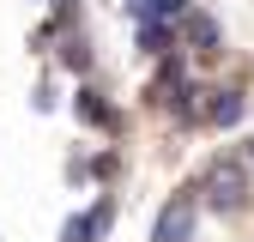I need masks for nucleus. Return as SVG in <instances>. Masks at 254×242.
Returning <instances> with one entry per match:
<instances>
[{
	"mask_svg": "<svg viewBox=\"0 0 254 242\" xmlns=\"http://www.w3.org/2000/svg\"><path fill=\"white\" fill-rule=\"evenodd\" d=\"M61 67H67V73H85V67H91L85 37H67V43H61Z\"/></svg>",
	"mask_w": 254,
	"mask_h": 242,
	"instance_id": "obj_9",
	"label": "nucleus"
},
{
	"mask_svg": "<svg viewBox=\"0 0 254 242\" xmlns=\"http://www.w3.org/2000/svg\"><path fill=\"white\" fill-rule=\"evenodd\" d=\"M182 43L194 49V55H218L224 30H218V18H212V12H188V18H182Z\"/></svg>",
	"mask_w": 254,
	"mask_h": 242,
	"instance_id": "obj_3",
	"label": "nucleus"
},
{
	"mask_svg": "<svg viewBox=\"0 0 254 242\" xmlns=\"http://www.w3.org/2000/svg\"><path fill=\"white\" fill-rule=\"evenodd\" d=\"M73 109H79V115L91 121V127H115V121H121V115H115V109H109V103H103V97H97V91H91V85H79V97H73Z\"/></svg>",
	"mask_w": 254,
	"mask_h": 242,
	"instance_id": "obj_6",
	"label": "nucleus"
},
{
	"mask_svg": "<svg viewBox=\"0 0 254 242\" xmlns=\"http://www.w3.org/2000/svg\"><path fill=\"white\" fill-rule=\"evenodd\" d=\"M194 236V194H176L151 224V242H188Z\"/></svg>",
	"mask_w": 254,
	"mask_h": 242,
	"instance_id": "obj_2",
	"label": "nucleus"
},
{
	"mask_svg": "<svg viewBox=\"0 0 254 242\" xmlns=\"http://www.w3.org/2000/svg\"><path fill=\"white\" fill-rule=\"evenodd\" d=\"M133 18H188V0H127Z\"/></svg>",
	"mask_w": 254,
	"mask_h": 242,
	"instance_id": "obj_8",
	"label": "nucleus"
},
{
	"mask_svg": "<svg viewBox=\"0 0 254 242\" xmlns=\"http://www.w3.org/2000/svg\"><path fill=\"white\" fill-rule=\"evenodd\" d=\"M242 91H212V103H206V121H212V127H236V121H242Z\"/></svg>",
	"mask_w": 254,
	"mask_h": 242,
	"instance_id": "obj_5",
	"label": "nucleus"
},
{
	"mask_svg": "<svg viewBox=\"0 0 254 242\" xmlns=\"http://www.w3.org/2000/svg\"><path fill=\"white\" fill-rule=\"evenodd\" d=\"M248 158H254V145H248Z\"/></svg>",
	"mask_w": 254,
	"mask_h": 242,
	"instance_id": "obj_11",
	"label": "nucleus"
},
{
	"mask_svg": "<svg viewBox=\"0 0 254 242\" xmlns=\"http://www.w3.org/2000/svg\"><path fill=\"white\" fill-rule=\"evenodd\" d=\"M109 218H115V206L103 200V206H91V212H79V218H67V230H61V242H97V236L109 230Z\"/></svg>",
	"mask_w": 254,
	"mask_h": 242,
	"instance_id": "obj_4",
	"label": "nucleus"
},
{
	"mask_svg": "<svg viewBox=\"0 0 254 242\" xmlns=\"http://www.w3.org/2000/svg\"><path fill=\"white\" fill-rule=\"evenodd\" d=\"M170 43H176V24L170 18H139V49L145 55H170Z\"/></svg>",
	"mask_w": 254,
	"mask_h": 242,
	"instance_id": "obj_7",
	"label": "nucleus"
},
{
	"mask_svg": "<svg viewBox=\"0 0 254 242\" xmlns=\"http://www.w3.org/2000/svg\"><path fill=\"white\" fill-rule=\"evenodd\" d=\"M85 176H115V151H97V158L85 164Z\"/></svg>",
	"mask_w": 254,
	"mask_h": 242,
	"instance_id": "obj_10",
	"label": "nucleus"
},
{
	"mask_svg": "<svg viewBox=\"0 0 254 242\" xmlns=\"http://www.w3.org/2000/svg\"><path fill=\"white\" fill-rule=\"evenodd\" d=\"M206 200H212L218 212H236V206L248 200V170H242V164H212V170H206Z\"/></svg>",
	"mask_w": 254,
	"mask_h": 242,
	"instance_id": "obj_1",
	"label": "nucleus"
}]
</instances>
